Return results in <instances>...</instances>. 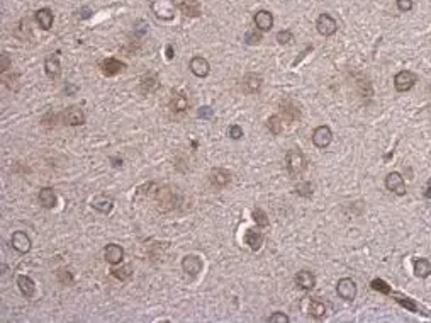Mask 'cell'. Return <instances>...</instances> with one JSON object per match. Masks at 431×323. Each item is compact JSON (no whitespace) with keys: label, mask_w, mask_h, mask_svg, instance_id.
<instances>
[{"label":"cell","mask_w":431,"mask_h":323,"mask_svg":"<svg viewBox=\"0 0 431 323\" xmlns=\"http://www.w3.org/2000/svg\"><path fill=\"white\" fill-rule=\"evenodd\" d=\"M153 12L162 19H172L175 12V7L170 0H156V2H153Z\"/></svg>","instance_id":"cell-8"},{"label":"cell","mask_w":431,"mask_h":323,"mask_svg":"<svg viewBox=\"0 0 431 323\" xmlns=\"http://www.w3.org/2000/svg\"><path fill=\"white\" fill-rule=\"evenodd\" d=\"M209 181L214 187H226L231 182V174L226 169H214L209 175Z\"/></svg>","instance_id":"cell-11"},{"label":"cell","mask_w":431,"mask_h":323,"mask_svg":"<svg viewBox=\"0 0 431 323\" xmlns=\"http://www.w3.org/2000/svg\"><path fill=\"white\" fill-rule=\"evenodd\" d=\"M92 206L97 209V211L107 215V213H111V209H112V199L107 196H97L95 199L92 201Z\"/></svg>","instance_id":"cell-29"},{"label":"cell","mask_w":431,"mask_h":323,"mask_svg":"<svg viewBox=\"0 0 431 323\" xmlns=\"http://www.w3.org/2000/svg\"><path fill=\"white\" fill-rule=\"evenodd\" d=\"M104 257H105V260H107L109 264H112V266H116V264H121V262H123V259H124V250H123V247H119V245L111 243V245H107V247H105V250H104Z\"/></svg>","instance_id":"cell-12"},{"label":"cell","mask_w":431,"mask_h":323,"mask_svg":"<svg viewBox=\"0 0 431 323\" xmlns=\"http://www.w3.org/2000/svg\"><path fill=\"white\" fill-rule=\"evenodd\" d=\"M285 163H287L289 172L292 175H299L305 169V157L301 150H289L285 155Z\"/></svg>","instance_id":"cell-1"},{"label":"cell","mask_w":431,"mask_h":323,"mask_svg":"<svg viewBox=\"0 0 431 323\" xmlns=\"http://www.w3.org/2000/svg\"><path fill=\"white\" fill-rule=\"evenodd\" d=\"M266 128L270 130V133L280 135L282 130H284V121H282L280 116H270L268 121H266Z\"/></svg>","instance_id":"cell-30"},{"label":"cell","mask_w":431,"mask_h":323,"mask_svg":"<svg viewBox=\"0 0 431 323\" xmlns=\"http://www.w3.org/2000/svg\"><path fill=\"white\" fill-rule=\"evenodd\" d=\"M372 287H374V289H377V291H381V293H384V294L390 293V287L387 286L382 279H374V281H372Z\"/></svg>","instance_id":"cell-37"},{"label":"cell","mask_w":431,"mask_h":323,"mask_svg":"<svg viewBox=\"0 0 431 323\" xmlns=\"http://www.w3.org/2000/svg\"><path fill=\"white\" fill-rule=\"evenodd\" d=\"M245 41H246V45H258V43L261 41V33H260V31H257V29L248 31V33H246V36H245Z\"/></svg>","instance_id":"cell-33"},{"label":"cell","mask_w":431,"mask_h":323,"mask_svg":"<svg viewBox=\"0 0 431 323\" xmlns=\"http://www.w3.org/2000/svg\"><path fill=\"white\" fill-rule=\"evenodd\" d=\"M178 9L187 17H197V15H201V2L199 0H183Z\"/></svg>","instance_id":"cell-20"},{"label":"cell","mask_w":431,"mask_h":323,"mask_svg":"<svg viewBox=\"0 0 431 323\" xmlns=\"http://www.w3.org/2000/svg\"><path fill=\"white\" fill-rule=\"evenodd\" d=\"M228 135H229V138H233V139H240L243 136V130L238 126V124H233V126H229Z\"/></svg>","instance_id":"cell-41"},{"label":"cell","mask_w":431,"mask_h":323,"mask_svg":"<svg viewBox=\"0 0 431 323\" xmlns=\"http://www.w3.org/2000/svg\"><path fill=\"white\" fill-rule=\"evenodd\" d=\"M158 202H160V208L162 209H170V208H175V192L170 189H160L158 190Z\"/></svg>","instance_id":"cell-21"},{"label":"cell","mask_w":431,"mask_h":323,"mask_svg":"<svg viewBox=\"0 0 431 323\" xmlns=\"http://www.w3.org/2000/svg\"><path fill=\"white\" fill-rule=\"evenodd\" d=\"M66 92H70V94H72V92H75L77 91V87H73V85H68V87L65 89Z\"/></svg>","instance_id":"cell-47"},{"label":"cell","mask_w":431,"mask_h":323,"mask_svg":"<svg viewBox=\"0 0 431 323\" xmlns=\"http://www.w3.org/2000/svg\"><path fill=\"white\" fill-rule=\"evenodd\" d=\"M39 202L43 204V208H54V204H56V196H54L53 189L49 187H44L41 189V192H39Z\"/></svg>","instance_id":"cell-28"},{"label":"cell","mask_w":431,"mask_h":323,"mask_svg":"<svg viewBox=\"0 0 431 323\" xmlns=\"http://www.w3.org/2000/svg\"><path fill=\"white\" fill-rule=\"evenodd\" d=\"M333 139V133L328 126H317L312 133V143L317 146V148H326Z\"/></svg>","instance_id":"cell-5"},{"label":"cell","mask_w":431,"mask_h":323,"mask_svg":"<svg viewBox=\"0 0 431 323\" xmlns=\"http://www.w3.org/2000/svg\"><path fill=\"white\" fill-rule=\"evenodd\" d=\"M414 274L418 277H428L431 274V262L428 259H416L414 260Z\"/></svg>","instance_id":"cell-26"},{"label":"cell","mask_w":431,"mask_h":323,"mask_svg":"<svg viewBox=\"0 0 431 323\" xmlns=\"http://www.w3.org/2000/svg\"><path fill=\"white\" fill-rule=\"evenodd\" d=\"M395 298H397V303H401L402 306H406L407 310H411V311H418L419 308L416 306V303L413 301V299H409V298H404V296H401V294H394Z\"/></svg>","instance_id":"cell-36"},{"label":"cell","mask_w":431,"mask_h":323,"mask_svg":"<svg viewBox=\"0 0 431 323\" xmlns=\"http://www.w3.org/2000/svg\"><path fill=\"white\" fill-rule=\"evenodd\" d=\"M36 22L39 24V27L48 31L53 26V12L49 9H39L36 12Z\"/></svg>","instance_id":"cell-24"},{"label":"cell","mask_w":431,"mask_h":323,"mask_svg":"<svg viewBox=\"0 0 431 323\" xmlns=\"http://www.w3.org/2000/svg\"><path fill=\"white\" fill-rule=\"evenodd\" d=\"M425 196H426V197H428V199H430V197H431V184H430V187H428V190H426V192H425Z\"/></svg>","instance_id":"cell-48"},{"label":"cell","mask_w":431,"mask_h":323,"mask_svg":"<svg viewBox=\"0 0 431 323\" xmlns=\"http://www.w3.org/2000/svg\"><path fill=\"white\" fill-rule=\"evenodd\" d=\"M245 242L250 245L252 250H258V248L261 247V243H263V235H261V231H258V230H246Z\"/></svg>","instance_id":"cell-23"},{"label":"cell","mask_w":431,"mask_h":323,"mask_svg":"<svg viewBox=\"0 0 431 323\" xmlns=\"http://www.w3.org/2000/svg\"><path fill=\"white\" fill-rule=\"evenodd\" d=\"M17 286H19V289H21V293L24 294L26 298H31L34 294V289H36V287H34V281L31 277H27V276H19V279H17Z\"/></svg>","instance_id":"cell-25"},{"label":"cell","mask_w":431,"mask_h":323,"mask_svg":"<svg viewBox=\"0 0 431 323\" xmlns=\"http://www.w3.org/2000/svg\"><path fill=\"white\" fill-rule=\"evenodd\" d=\"M190 72L194 73L195 77H207L209 75V61L202 56H195L190 60Z\"/></svg>","instance_id":"cell-13"},{"label":"cell","mask_w":431,"mask_h":323,"mask_svg":"<svg viewBox=\"0 0 431 323\" xmlns=\"http://www.w3.org/2000/svg\"><path fill=\"white\" fill-rule=\"evenodd\" d=\"M158 87H160V82H158V79H156L155 75L144 77V79L141 80V84H139V89H141V92H143V94H151V92L158 91Z\"/></svg>","instance_id":"cell-27"},{"label":"cell","mask_w":431,"mask_h":323,"mask_svg":"<svg viewBox=\"0 0 431 323\" xmlns=\"http://www.w3.org/2000/svg\"><path fill=\"white\" fill-rule=\"evenodd\" d=\"M418 82V75L409 70H402L399 72L397 75L394 77V85H395V91L399 92H407L409 89L414 87V84Z\"/></svg>","instance_id":"cell-2"},{"label":"cell","mask_w":431,"mask_h":323,"mask_svg":"<svg viewBox=\"0 0 431 323\" xmlns=\"http://www.w3.org/2000/svg\"><path fill=\"white\" fill-rule=\"evenodd\" d=\"M167 56H168V58L173 56V48H172V46H168V49H167Z\"/></svg>","instance_id":"cell-45"},{"label":"cell","mask_w":431,"mask_h":323,"mask_svg":"<svg viewBox=\"0 0 431 323\" xmlns=\"http://www.w3.org/2000/svg\"><path fill=\"white\" fill-rule=\"evenodd\" d=\"M253 220L255 223L258 225V227H268V218H266V215L261 209H255L253 211Z\"/></svg>","instance_id":"cell-34"},{"label":"cell","mask_w":431,"mask_h":323,"mask_svg":"<svg viewBox=\"0 0 431 323\" xmlns=\"http://www.w3.org/2000/svg\"><path fill=\"white\" fill-rule=\"evenodd\" d=\"M316 27H317V33L323 34V36H333V34L336 33V29H338V24H336V21L330 14H321L319 17H317Z\"/></svg>","instance_id":"cell-3"},{"label":"cell","mask_w":431,"mask_h":323,"mask_svg":"<svg viewBox=\"0 0 431 323\" xmlns=\"http://www.w3.org/2000/svg\"><path fill=\"white\" fill-rule=\"evenodd\" d=\"M397 9L401 12H409L413 9V0H397Z\"/></svg>","instance_id":"cell-42"},{"label":"cell","mask_w":431,"mask_h":323,"mask_svg":"<svg viewBox=\"0 0 431 323\" xmlns=\"http://www.w3.org/2000/svg\"><path fill=\"white\" fill-rule=\"evenodd\" d=\"M386 187L390 190V192L397 194V196H404L406 194V184L404 179L399 172H390L386 177Z\"/></svg>","instance_id":"cell-4"},{"label":"cell","mask_w":431,"mask_h":323,"mask_svg":"<svg viewBox=\"0 0 431 323\" xmlns=\"http://www.w3.org/2000/svg\"><path fill=\"white\" fill-rule=\"evenodd\" d=\"M266 322L268 323H289V317L284 313H280V311H277V313H273L272 317L266 318Z\"/></svg>","instance_id":"cell-39"},{"label":"cell","mask_w":431,"mask_h":323,"mask_svg":"<svg viewBox=\"0 0 431 323\" xmlns=\"http://www.w3.org/2000/svg\"><path fill=\"white\" fill-rule=\"evenodd\" d=\"M182 267H183V271H185L187 274L194 277V276H197L199 272L202 271V260L199 259V257H195V255H187L185 259H183V262H182Z\"/></svg>","instance_id":"cell-16"},{"label":"cell","mask_w":431,"mask_h":323,"mask_svg":"<svg viewBox=\"0 0 431 323\" xmlns=\"http://www.w3.org/2000/svg\"><path fill=\"white\" fill-rule=\"evenodd\" d=\"M10 245H12L17 252L26 254V252H29V248H31V240L24 231H15L12 235V238H10Z\"/></svg>","instance_id":"cell-14"},{"label":"cell","mask_w":431,"mask_h":323,"mask_svg":"<svg viewBox=\"0 0 431 323\" xmlns=\"http://www.w3.org/2000/svg\"><path fill=\"white\" fill-rule=\"evenodd\" d=\"M111 272L116 279H119V281H126L129 276H131V266H124V267H121V269H112Z\"/></svg>","instance_id":"cell-32"},{"label":"cell","mask_w":431,"mask_h":323,"mask_svg":"<svg viewBox=\"0 0 431 323\" xmlns=\"http://www.w3.org/2000/svg\"><path fill=\"white\" fill-rule=\"evenodd\" d=\"M10 65H12V63H10L9 56H7V54L3 53V54H2V58H0V72H2V73H3V72H7V70L10 68Z\"/></svg>","instance_id":"cell-44"},{"label":"cell","mask_w":431,"mask_h":323,"mask_svg":"<svg viewBox=\"0 0 431 323\" xmlns=\"http://www.w3.org/2000/svg\"><path fill=\"white\" fill-rule=\"evenodd\" d=\"M100 68H102V73H104V75L114 77L119 72H123V70L126 68V65H124L123 61L116 60V58H105V60L100 63Z\"/></svg>","instance_id":"cell-9"},{"label":"cell","mask_w":431,"mask_h":323,"mask_svg":"<svg viewBox=\"0 0 431 323\" xmlns=\"http://www.w3.org/2000/svg\"><path fill=\"white\" fill-rule=\"evenodd\" d=\"M280 112H282V116H284V119H287V121H296V119L301 118L299 109H297L296 104L289 99H285L280 102Z\"/></svg>","instance_id":"cell-17"},{"label":"cell","mask_w":431,"mask_h":323,"mask_svg":"<svg viewBox=\"0 0 431 323\" xmlns=\"http://www.w3.org/2000/svg\"><path fill=\"white\" fill-rule=\"evenodd\" d=\"M63 119H65L66 124H70V126H80V124L85 123V114L80 107H70L65 111Z\"/></svg>","instance_id":"cell-15"},{"label":"cell","mask_w":431,"mask_h":323,"mask_svg":"<svg viewBox=\"0 0 431 323\" xmlns=\"http://www.w3.org/2000/svg\"><path fill=\"white\" fill-rule=\"evenodd\" d=\"M189 107V99H187V94L182 91H173L170 97V109L173 112H183Z\"/></svg>","instance_id":"cell-10"},{"label":"cell","mask_w":431,"mask_h":323,"mask_svg":"<svg viewBox=\"0 0 431 323\" xmlns=\"http://www.w3.org/2000/svg\"><path fill=\"white\" fill-rule=\"evenodd\" d=\"M255 24L260 31H270L273 26V15L268 10H258L255 14Z\"/></svg>","instance_id":"cell-18"},{"label":"cell","mask_w":431,"mask_h":323,"mask_svg":"<svg viewBox=\"0 0 431 323\" xmlns=\"http://www.w3.org/2000/svg\"><path fill=\"white\" fill-rule=\"evenodd\" d=\"M261 87V77L257 75V73H248V75L243 77L241 82V89L245 94H255L258 92Z\"/></svg>","instance_id":"cell-7"},{"label":"cell","mask_w":431,"mask_h":323,"mask_svg":"<svg viewBox=\"0 0 431 323\" xmlns=\"http://www.w3.org/2000/svg\"><path fill=\"white\" fill-rule=\"evenodd\" d=\"M294 40L292 33L291 31H280V33H277V41L280 43V45H289Z\"/></svg>","instance_id":"cell-40"},{"label":"cell","mask_w":431,"mask_h":323,"mask_svg":"<svg viewBox=\"0 0 431 323\" xmlns=\"http://www.w3.org/2000/svg\"><path fill=\"white\" fill-rule=\"evenodd\" d=\"M44 70H46V75H48L49 79H58V77H60V72H61L58 56L49 54V56L46 58V61H44Z\"/></svg>","instance_id":"cell-22"},{"label":"cell","mask_w":431,"mask_h":323,"mask_svg":"<svg viewBox=\"0 0 431 323\" xmlns=\"http://www.w3.org/2000/svg\"><path fill=\"white\" fill-rule=\"evenodd\" d=\"M88 15H90V10L88 9H82V17L85 19V17H88Z\"/></svg>","instance_id":"cell-46"},{"label":"cell","mask_w":431,"mask_h":323,"mask_svg":"<svg viewBox=\"0 0 431 323\" xmlns=\"http://www.w3.org/2000/svg\"><path fill=\"white\" fill-rule=\"evenodd\" d=\"M296 284L301 287V289L309 291V289H312V287H314L316 279H314V276H312V272L301 271V272H297V276H296Z\"/></svg>","instance_id":"cell-19"},{"label":"cell","mask_w":431,"mask_h":323,"mask_svg":"<svg viewBox=\"0 0 431 323\" xmlns=\"http://www.w3.org/2000/svg\"><path fill=\"white\" fill-rule=\"evenodd\" d=\"M58 279H60V282L65 284V286H72L73 284V277L68 271H63V269L58 271Z\"/></svg>","instance_id":"cell-38"},{"label":"cell","mask_w":431,"mask_h":323,"mask_svg":"<svg viewBox=\"0 0 431 323\" xmlns=\"http://www.w3.org/2000/svg\"><path fill=\"white\" fill-rule=\"evenodd\" d=\"M336 291H338V294L343 299L351 301V299H355V296H356V284H355V281H351V279L343 277V279H340V281H338Z\"/></svg>","instance_id":"cell-6"},{"label":"cell","mask_w":431,"mask_h":323,"mask_svg":"<svg viewBox=\"0 0 431 323\" xmlns=\"http://www.w3.org/2000/svg\"><path fill=\"white\" fill-rule=\"evenodd\" d=\"M213 114H214V111H213V107H209V106H204V107L199 109V118L209 119V118H213Z\"/></svg>","instance_id":"cell-43"},{"label":"cell","mask_w":431,"mask_h":323,"mask_svg":"<svg viewBox=\"0 0 431 323\" xmlns=\"http://www.w3.org/2000/svg\"><path fill=\"white\" fill-rule=\"evenodd\" d=\"M324 313H326V306H324V303L317 301V299H312L311 303H309V315L314 318H323Z\"/></svg>","instance_id":"cell-31"},{"label":"cell","mask_w":431,"mask_h":323,"mask_svg":"<svg viewBox=\"0 0 431 323\" xmlns=\"http://www.w3.org/2000/svg\"><path fill=\"white\" fill-rule=\"evenodd\" d=\"M296 192L299 194V196H304V197H309L312 194V187L309 182H301V184L296 185Z\"/></svg>","instance_id":"cell-35"}]
</instances>
